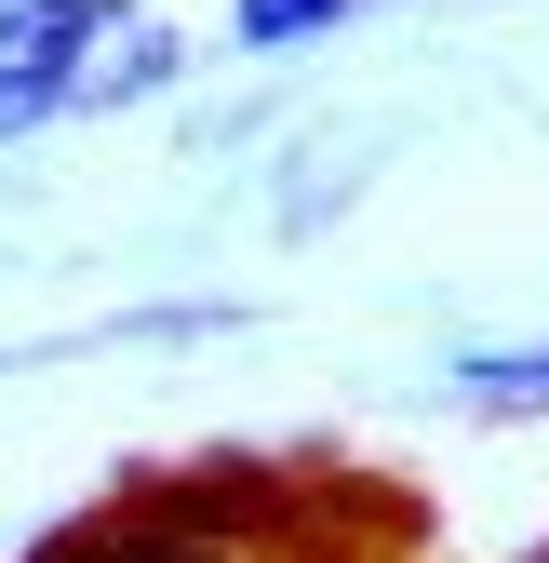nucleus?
Returning a JSON list of instances; mask_svg holds the SVG:
<instances>
[{
    "label": "nucleus",
    "mask_w": 549,
    "mask_h": 563,
    "mask_svg": "<svg viewBox=\"0 0 549 563\" xmlns=\"http://www.w3.org/2000/svg\"><path fill=\"white\" fill-rule=\"evenodd\" d=\"M536 563H549V550H536Z\"/></svg>",
    "instance_id": "obj_5"
},
{
    "label": "nucleus",
    "mask_w": 549,
    "mask_h": 563,
    "mask_svg": "<svg viewBox=\"0 0 549 563\" xmlns=\"http://www.w3.org/2000/svg\"><path fill=\"white\" fill-rule=\"evenodd\" d=\"M121 41V0H0V148L54 108H94V54Z\"/></svg>",
    "instance_id": "obj_1"
},
{
    "label": "nucleus",
    "mask_w": 549,
    "mask_h": 563,
    "mask_svg": "<svg viewBox=\"0 0 549 563\" xmlns=\"http://www.w3.org/2000/svg\"><path fill=\"white\" fill-rule=\"evenodd\" d=\"M349 14H362V0H242L228 27H242V54H282V41H322V27H349Z\"/></svg>",
    "instance_id": "obj_4"
},
{
    "label": "nucleus",
    "mask_w": 549,
    "mask_h": 563,
    "mask_svg": "<svg viewBox=\"0 0 549 563\" xmlns=\"http://www.w3.org/2000/svg\"><path fill=\"white\" fill-rule=\"evenodd\" d=\"M456 389L483 402V416H523V402H549V349H469Z\"/></svg>",
    "instance_id": "obj_3"
},
{
    "label": "nucleus",
    "mask_w": 549,
    "mask_h": 563,
    "mask_svg": "<svg viewBox=\"0 0 549 563\" xmlns=\"http://www.w3.org/2000/svg\"><path fill=\"white\" fill-rule=\"evenodd\" d=\"M41 563H228V550H215V537H188V523H161V510H121V523L54 537Z\"/></svg>",
    "instance_id": "obj_2"
}]
</instances>
